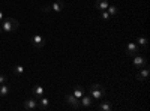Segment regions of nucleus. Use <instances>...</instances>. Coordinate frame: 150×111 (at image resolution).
Returning <instances> with one entry per match:
<instances>
[{
    "label": "nucleus",
    "instance_id": "nucleus-9",
    "mask_svg": "<svg viewBox=\"0 0 150 111\" xmlns=\"http://www.w3.org/2000/svg\"><path fill=\"white\" fill-rule=\"evenodd\" d=\"M149 68L147 66H144V68H141L140 71H138V74H137V80L138 81H146L147 78H149Z\"/></svg>",
    "mask_w": 150,
    "mask_h": 111
},
{
    "label": "nucleus",
    "instance_id": "nucleus-1",
    "mask_svg": "<svg viewBox=\"0 0 150 111\" xmlns=\"http://www.w3.org/2000/svg\"><path fill=\"white\" fill-rule=\"evenodd\" d=\"M18 21L15 18H11V17H5V20L2 21V24H0V27H2V32L5 33H11V32H15L18 29Z\"/></svg>",
    "mask_w": 150,
    "mask_h": 111
},
{
    "label": "nucleus",
    "instance_id": "nucleus-24",
    "mask_svg": "<svg viewBox=\"0 0 150 111\" xmlns=\"http://www.w3.org/2000/svg\"><path fill=\"white\" fill-rule=\"evenodd\" d=\"M0 36H2V27H0Z\"/></svg>",
    "mask_w": 150,
    "mask_h": 111
},
{
    "label": "nucleus",
    "instance_id": "nucleus-21",
    "mask_svg": "<svg viewBox=\"0 0 150 111\" xmlns=\"http://www.w3.org/2000/svg\"><path fill=\"white\" fill-rule=\"evenodd\" d=\"M41 11H42V12H51L53 9H51V5H44V6L41 8Z\"/></svg>",
    "mask_w": 150,
    "mask_h": 111
},
{
    "label": "nucleus",
    "instance_id": "nucleus-14",
    "mask_svg": "<svg viewBox=\"0 0 150 111\" xmlns=\"http://www.w3.org/2000/svg\"><path fill=\"white\" fill-rule=\"evenodd\" d=\"M9 90H11V87L5 83V84H0V98H6L8 95H9Z\"/></svg>",
    "mask_w": 150,
    "mask_h": 111
},
{
    "label": "nucleus",
    "instance_id": "nucleus-8",
    "mask_svg": "<svg viewBox=\"0 0 150 111\" xmlns=\"http://www.w3.org/2000/svg\"><path fill=\"white\" fill-rule=\"evenodd\" d=\"M80 105L83 107V108H90L92 105H93V98L89 95V96H83L81 99H80Z\"/></svg>",
    "mask_w": 150,
    "mask_h": 111
},
{
    "label": "nucleus",
    "instance_id": "nucleus-10",
    "mask_svg": "<svg viewBox=\"0 0 150 111\" xmlns=\"http://www.w3.org/2000/svg\"><path fill=\"white\" fill-rule=\"evenodd\" d=\"M32 93H33L35 98H38V99H39V98L44 96V87H42V86H39V84H36V86H33Z\"/></svg>",
    "mask_w": 150,
    "mask_h": 111
},
{
    "label": "nucleus",
    "instance_id": "nucleus-11",
    "mask_svg": "<svg viewBox=\"0 0 150 111\" xmlns=\"http://www.w3.org/2000/svg\"><path fill=\"white\" fill-rule=\"evenodd\" d=\"M38 108L39 110H48L50 108V101L47 99V98H39V101H38Z\"/></svg>",
    "mask_w": 150,
    "mask_h": 111
},
{
    "label": "nucleus",
    "instance_id": "nucleus-22",
    "mask_svg": "<svg viewBox=\"0 0 150 111\" xmlns=\"http://www.w3.org/2000/svg\"><path fill=\"white\" fill-rule=\"evenodd\" d=\"M5 83H8V77L5 74H0V84H5Z\"/></svg>",
    "mask_w": 150,
    "mask_h": 111
},
{
    "label": "nucleus",
    "instance_id": "nucleus-20",
    "mask_svg": "<svg viewBox=\"0 0 150 111\" xmlns=\"http://www.w3.org/2000/svg\"><path fill=\"white\" fill-rule=\"evenodd\" d=\"M101 18L102 20H105V21H108L111 17H110V14H108V11L105 9V11H101Z\"/></svg>",
    "mask_w": 150,
    "mask_h": 111
},
{
    "label": "nucleus",
    "instance_id": "nucleus-5",
    "mask_svg": "<svg viewBox=\"0 0 150 111\" xmlns=\"http://www.w3.org/2000/svg\"><path fill=\"white\" fill-rule=\"evenodd\" d=\"M32 44L36 48H44L45 47V38L42 35H33L32 36Z\"/></svg>",
    "mask_w": 150,
    "mask_h": 111
},
{
    "label": "nucleus",
    "instance_id": "nucleus-6",
    "mask_svg": "<svg viewBox=\"0 0 150 111\" xmlns=\"http://www.w3.org/2000/svg\"><path fill=\"white\" fill-rule=\"evenodd\" d=\"M140 53V47L137 45L135 42H129L128 45H126V54L128 56H135V54H138Z\"/></svg>",
    "mask_w": 150,
    "mask_h": 111
},
{
    "label": "nucleus",
    "instance_id": "nucleus-2",
    "mask_svg": "<svg viewBox=\"0 0 150 111\" xmlns=\"http://www.w3.org/2000/svg\"><path fill=\"white\" fill-rule=\"evenodd\" d=\"M90 96L93 98V99L99 101V99H102V98L105 96V87L102 84H92V87H90Z\"/></svg>",
    "mask_w": 150,
    "mask_h": 111
},
{
    "label": "nucleus",
    "instance_id": "nucleus-7",
    "mask_svg": "<svg viewBox=\"0 0 150 111\" xmlns=\"http://www.w3.org/2000/svg\"><path fill=\"white\" fill-rule=\"evenodd\" d=\"M65 101H66L72 108H75V110L80 108V99H77L74 95H66V96H65Z\"/></svg>",
    "mask_w": 150,
    "mask_h": 111
},
{
    "label": "nucleus",
    "instance_id": "nucleus-16",
    "mask_svg": "<svg viewBox=\"0 0 150 111\" xmlns=\"http://www.w3.org/2000/svg\"><path fill=\"white\" fill-rule=\"evenodd\" d=\"M84 87H81V86H77V87L74 89V96L77 98V99H81V98L84 96Z\"/></svg>",
    "mask_w": 150,
    "mask_h": 111
},
{
    "label": "nucleus",
    "instance_id": "nucleus-23",
    "mask_svg": "<svg viewBox=\"0 0 150 111\" xmlns=\"http://www.w3.org/2000/svg\"><path fill=\"white\" fill-rule=\"evenodd\" d=\"M5 17H6V15L3 14V12H2V9H0V23H2V21L5 20Z\"/></svg>",
    "mask_w": 150,
    "mask_h": 111
},
{
    "label": "nucleus",
    "instance_id": "nucleus-3",
    "mask_svg": "<svg viewBox=\"0 0 150 111\" xmlns=\"http://www.w3.org/2000/svg\"><path fill=\"white\" fill-rule=\"evenodd\" d=\"M23 108L26 110V111L38 110V101H36V99H33V98H27V99L23 102Z\"/></svg>",
    "mask_w": 150,
    "mask_h": 111
},
{
    "label": "nucleus",
    "instance_id": "nucleus-15",
    "mask_svg": "<svg viewBox=\"0 0 150 111\" xmlns=\"http://www.w3.org/2000/svg\"><path fill=\"white\" fill-rule=\"evenodd\" d=\"M99 110H102V111H111L112 108V104H110L108 101H101V104H99V107H98Z\"/></svg>",
    "mask_w": 150,
    "mask_h": 111
},
{
    "label": "nucleus",
    "instance_id": "nucleus-13",
    "mask_svg": "<svg viewBox=\"0 0 150 111\" xmlns=\"http://www.w3.org/2000/svg\"><path fill=\"white\" fill-rule=\"evenodd\" d=\"M95 6H96V9H99V11H105V9L108 8V0H96Z\"/></svg>",
    "mask_w": 150,
    "mask_h": 111
},
{
    "label": "nucleus",
    "instance_id": "nucleus-17",
    "mask_svg": "<svg viewBox=\"0 0 150 111\" xmlns=\"http://www.w3.org/2000/svg\"><path fill=\"white\" fill-rule=\"evenodd\" d=\"M137 45H140V47H143V48H147L149 41H147L146 36H138V39H137Z\"/></svg>",
    "mask_w": 150,
    "mask_h": 111
},
{
    "label": "nucleus",
    "instance_id": "nucleus-18",
    "mask_svg": "<svg viewBox=\"0 0 150 111\" xmlns=\"http://www.w3.org/2000/svg\"><path fill=\"white\" fill-rule=\"evenodd\" d=\"M14 74L18 77H23L24 75V66L23 65H15L14 66Z\"/></svg>",
    "mask_w": 150,
    "mask_h": 111
},
{
    "label": "nucleus",
    "instance_id": "nucleus-12",
    "mask_svg": "<svg viewBox=\"0 0 150 111\" xmlns=\"http://www.w3.org/2000/svg\"><path fill=\"white\" fill-rule=\"evenodd\" d=\"M51 9L54 11V12H62L65 9V3L62 2V0H57V2H54L53 5H51Z\"/></svg>",
    "mask_w": 150,
    "mask_h": 111
},
{
    "label": "nucleus",
    "instance_id": "nucleus-4",
    "mask_svg": "<svg viewBox=\"0 0 150 111\" xmlns=\"http://www.w3.org/2000/svg\"><path fill=\"white\" fill-rule=\"evenodd\" d=\"M134 66H135L137 69H141V68L147 66L146 57H143L141 54H135V56H134Z\"/></svg>",
    "mask_w": 150,
    "mask_h": 111
},
{
    "label": "nucleus",
    "instance_id": "nucleus-19",
    "mask_svg": "<svg viewBox=\"0 0 150 111\" xmlns=\"http://www.w3.org/2000/svg\"><path fill=\"white\" fill-rule=\"evenodd\" d=\"M107 11H108V14H110L111 18H112V17H117V14H119V9H117L116 6H111V5H108Z\"/></svg>",
    "mask_w": 150,
    "mask_h": 111
}]
</instances>
